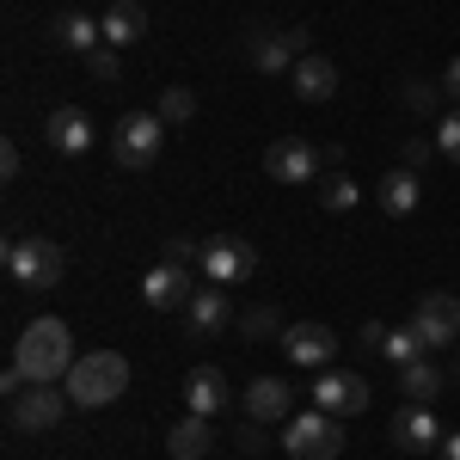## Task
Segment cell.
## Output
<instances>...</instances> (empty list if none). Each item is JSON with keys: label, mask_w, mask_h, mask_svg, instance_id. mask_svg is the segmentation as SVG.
<instances>
[{"label": "cell", "mask_w": 460, "mask_h": 460, "mask_svg": "<svg viewBox=\"0 0 460 460\" xmlns=\"http://www.w3.org/2000/svg\"><path fill=\"white\" fill-rule=\"evenodd\" d=\"M74 362H80L74 356V332H68V319H56V314L31 319L19 332V344H13V368L25 381H68Z\"/></svg>", "instance_id": "6da1fadb"}, {"label": "cell", "mask_w": 460, "mask_h": 460, "mask_svg": "<svg viewBox=\"0 0 460 460\" xmlns=\"http://www.w3.org/2000/svg\"><path fill=\"white\" fill-rule=\"evenodd\" d=\"M123 387H129L123 350H86L68 368V399L80 405V411H99V405H111V399H123Z\"/></svg>", "instance_id": "7a4b0ae2"}, {"label": "cell", "mask_w": 460, "mask_h": 460, "mask_svg": "<svg viewBox=\"0 0 460 460\" xmlns=\"http://www.w3.org/2000/svg\"><path fill=\"white\" fill-rule=\"evenodd\" d=\"M6 277L19 288H62L68 277V252L56 246V240H43V234H19V240H6Z\"/></svg>", "instance_id": "3957f363"}, {"label": "cell", "mask_w": 460, "mask_h": 460, "mask_svg": "<svg viewBox=\"0 0 460 460\" xmlns=\"http://www.w3.org/2000/svg\"><path fill=\"white\" fill-rule=\"evenodd\" d=\"M160 147H166V123H160V111H123V117H117V129H111V160H117L123 172L154 166Z\"/></svg>", "instance_id": "277c9868"}, {"label": "cell", "mask_w": 460, "mask_h": 460, "mask_svg": "<svg viewBox=\"0 0 460 460\" xmlns=\"http://www.w3.org/2000/svg\"><path fill=\"white\" fill-rule=\"evenodd\" d=\"M283 455L288 460H338L344 455V429H338V418L332 411H295L283 424Z\"/></svg>", "instance_id": "5b68a950"}, {"label": "cell", "mask_w": 460, "mask_h": 460, "mask_svg": "<svg viewBox=\"0 0 460 460\" xmlns=\"http://www.w3.org/2000/svg\"><path fill=\"white\" fill-rule=\"evenodd\" d=\"M68 405H74L68 387H56V381H31V387L6 405V418H13V429H25V436H43V429H56L62 418H68Z\"/></svg>", "instance_id": "8992f818"}, {"label": "cell", "mask_w": 460, "mask_h": 460, "mask_svg": "<svg viewBox=\"0 0 460 460\" xmlns=\"http://www.w3.org/2000/svg\"><path fill=\"white\" fill-rule=\"evenodd\" d=\"M252 270H258V252L240 240V234H215L203 240V283H252Z\"/></svg>", "instance_id": "52a82bcc"}, {"label": "cell", "mask_w": 460, "mask_h": 460, "mask_svg": "<svg viewBox=\"0 0 460 460\" xmlns=\"http://www.w3.org/2000/svg\"><path fill=\"white\" fill-rule=\"evenodd\" d=\"M246 56L258 74H295V62L307 56V25H295V31H252Z\"/></svg>", "instance_id": "ba28073f"}, {"label": "cell", "mask_w": 460, "mask_h": 460, "mask_svg": "<svg viewBox=\"0 0 460 460\" xmlns=\"http://www.w3.org/2000/svg\"><path fill=\"white\" fill-rule=\"evenodd\" d=\"M319 166H325V154L314 142H301V136H283V142L264 147V172L277 178V184H314Z\"/></svg>", "instance_id": "9c48e42d"}, {"label": "cell", "mask_w": 460, "mask_h": 460, "mask_svg": "<svg viewBox=\"0 0 460 460\" xmlns=\"http://www.w3.org/2000/svg\"><path fill=\"white\" fill-rule=\"evenodd\" d=\"M43 142H49V154H62V160H80L86 147L99 142V129H93V117L80 105H56L43 117Z\"/></svg>", "instance_id": "30bf717a"}, {"label": "cell", "mask_w": 460, "mask_h": 460, "mask_svg": "<svg viewBox=\"0 0 460 460\" xmlns=\"http://www.w3.org/2000/svg\"><path fill=\"white\" fill-rule=\"evenodd\" d=\"M314 405H319V411H332V418H356V411H368V381L350 375V368H319Z\"/></svg>", "instance_id": "8fae6325"}, {"label": "cell", "mask_w": 460, "mask_h": 460, "mask_svg": "<svg viewBox=\"0 0 460 460\" xmlns=\"http://www.w3.org/2000/svg\"><path fill=\"white\" fill-rule=\"evenodd\" d=\"M283 350H288L295 368H332V356H338V332L319 325V319H301V325H288V332H283Z\"/></svg>", "instance_id": "7c38bea8"}, {"label": "cell", "mask_w": 460, "mask_h": 460, "mask_svg": "<svg viewBox=\"0 0 460 460\" xmlns=\"http://www.w3.org/2000/svg\"><path fill=\"white\" fill-rule=\"evenodd\" d=\"M190 295H197V288H190V270H184V264H166V258H160V264L142 277V301L154 307V314H184Z\"/></svg>", "instance_id": "4fadbf2b"}, {"label": "cell", "mask_w": 460, "mask_h": 460, "mask_svg": "<svg viewBox=\"0 0 460 460\" xmlns=\"http://www.w3.org/2000/svg\"><path fill=\"white\" fill-rule=\"evenodd\" d=\"M227 405H234L227 375H221L215 362H197V368L184 375V411H197V418H221Z\"/></svg>", "instance_id": "5bb4252c"}, {"label": "cell", "mask_w": 460, "mask_h": 460, "mask_svg": "<svg viewBox=\"0 0 460 460\" xmlns=\"http://www.w3.org/2000/svg\"><path fill=\"white\" fill-rule=\"evenodd\" d=\"M387 436H393L399 455H429V448H442V424H436L429 405H405V411H393Z\"/></svg>", "instance_id": "9a60e30c"}, {"label": "cell", "mask_w": 460, "mask_h": 460, "mask_svg": "<svg viewBox=\"0 0 460 460\" xmlns=\"http://www.w3.org/2000/svg\"><path fill=\"white\" fill-rule=\"evenodd\" d=\"M411 325H418V338H424L429 350L460 344V301H455V295H424L418 314H411Z\"/></svg>", "instance_id": "2e32d148"}, {"label": "cell", "mask_w": 460, "mask_h": 460, "mask_svg": "<svg viewBox=\"0 0 460 460\" xmlns=\"http://www.w3.org/2000/svg\"><path fill=\"white\" fill-rule=\"evenodd\" d=\"M184 319H190V338H221L227 325H240V319H234V301H227V288H221V283L197 288L190 307H184Z\"/></svg>", "instance_id": "e0dca14e"}, {"label": "cell", "mask_w": 460, "mask_h": 460, "mask_svg": "<svg viewBox=\"0 0 460 460\" xmlns=\"http://www.w3.org/2000/svg\"><path fill=\"white\" fill-rule=\"evenodd\" d=\"M288 405H295V393H288L283 375H258V381H246V418L252 424H288Z\"/></svg>", "instance_id": "ac0fdd59"}, {"label": "cell", "mask_w": 460, "mask_h": 460, "mask_svg": "<svg viewBox=\"0 0 460 460\" xmlns=\"http://www.w3.org/2000/svg\"><path fill=\"white\" fill-rule=\"evenodd\" d=\"M288 86H295V99H307V105H325V99H338V68H332V56H301L295 74H288Z\"/></svg>", "instance_id": "d6986e66"}, {"label": "cell", "mask_w": 460, "mask_h": 460, "mask_svg": "<svg viewBox=\"0 0 460 460\" xmlns=\"http://www.w3.org/2000/svg\"><path fill=\"white\" fill-rule=\"evenodd\" d=\"M99 25H105L111 49H136V43L147 37V6H142V0H111Z\"/></svg>", "instance_id": "ffe728a7"}, {"label": "cell", "mask_w": 460, "mask_h": 460, "mask_svg": "<svg viewBox=\"0 0 460 460\" xmlns=\"http://www.w3.org/2000/svg\"><path fill=\"white\" fill-rule=\"evenodd\" d=\"M418 197H424L418 166H393V172H381V215L405 221V215H418Z\"/></svg>", "instance_id": "44dd1931"}, {"label": "cell", "mask_w": 460, "mask_h": 460, "mask_svg": "<svg viewBox=\"0 0 460 460\" xmlns=\"http://www.w3.org/2000/svg\"><path fill=\"white\" fill-rule=\"evenodd\" d=\"M49 37H56L68 56H93V49L105 43V25H99L93 13H62V19L49 25Z\"/></svg>", "instance_id": "7402d4cb"}, {"label": "cell", "mask_w": 460, "mask_h": 460, "mask_svg": "<svg viewBox=\"0 0 460 460\" xmlns=\"http://www.w3.org/2000/svg\"><path fill=\"white\" fill-rule=\"evenodd\" d=\"M209 442H215V429H209V418H197V411L178 418V424L166 429V455H172V460H203V455H209Z\"/></svg>", "instance_id": "603a6c76"}, {"label": "cell", "mask_w": 460, "mask_h": 460, "mask_svg": "<svg viewBox=\"0 0 460 460\" xmlns=\"http://www.w3.org/2000/svg\"><path fill=\"white\" fill-rule=\"evenodd\" d=\"M399 387H405L411 405H436V393L448 387V375H442L429 356H418V362H405V368H399Z\"/></svg>", "instance_id": "cb8c5ba5"}, {"label": "cell", "mask_w": 460, "mask_h": 460, "mask_svg": "<svg viewBox=\"0 0 460 460\" xmlns=\"http://www.w3.org/2000/svg\"><path fill=\"white\" fill-rule=\"evenodd\" d=\"M381 356H387L393 368H405V362L429 356V344L418 338V325H387V344H381Z\"/></svg>", "instance_id": "d4e9b609"}, {"label": "cell", "mask_w": 460, "mask_h": 460, "mask_svg": "<svg viewBox=\"0 0 460 460\" xmlns=\"http://www.w3.org/2000/svg\"><path fill=\"white\" fill-rule=\"evenodd\" d=\"M154 111H160V123H190V117H197V93H190V86H166Z\"/></svg>", "instance_id": "484cf974"}, {"label": "cell", "mask_w": 460, "mask_h": 460, "mask_svg": "<svg viewBox=\"0 0 460 460\" xmlns=\"http://www.w3.org/2000/svg\"><path fill=\"white\" fill-rule=\"evenodd\" d=\"M356 197H362V190H356V178H344V172H332V184H319V203H325V209H356Z\"/></svg>", "instance_id": "4316f807"}, {"label": "cell", "mask_w": 460, "mask_h": 460, "mask_svg": "<svg viewBox=\"0 0 460 460\" xmlns=\"http://www.w3.org/2000/svg\"><path fill=\"white\" fill-rule=\"evenodd\" d=\"M436 147H442V154H448V160H455V166H460V105L448 111L442 123H436Z\"/></svg>", "instance_id": "83f0119b"}, {"label": "cell", "mask_w": 460, "mask_h": 460, "mask_svg": "<svg viewBox=\"0 0 460 460\" xmlns=\"http://www.w3.org/2000/svg\"><path fill=\"white\" fill-rule=\"evenodd\" d=\"M160 258L190 270V264H203V246H197V240H166V246H160Z\"/></svg>", "instance_id": "f1b7e54d"}, {"label": "cell", "mask_w": 460, "mask_h": 460, "mask_svg": "<svg viewBox=\"0 0 460 460\" xmlns=\"http://www.w3.org/2000/svg\"><path fill=\"white\" fill-rule=\"evenodd\" d=\"M86 74H99V80H117V74H123V62H117V49H111V43H99V49L86 56Z\"/></svg>", "instance_id": "f546056e"}, {"label": "cell", "mask_w": 460, "mask_h": 460, "mask_svg": "<svg viewBox=\"0 0 460 460\" xmlns=\"http://www.w3.org/2000/svg\"><path fill=\"white\" fill-rule=\"evenodd\" d=\"M240 332H246V338H270V332H277V314H270V307H252V314H240Z\"/></svg>", "instance_id": "4dcf8cb0"}, {"label": "cell", "mask_w": 460, "mask_h": 460, "mask_svg": "<svg viewBox=\"0 0 460 460\" xmlns=\"http://www.w3.org/2000/svg\"><path fill=\"white\" fill-rule=\"evenodd\" d=\"M405 105H411V111H436V86H424V80H405Z\"/></svg>", "instance_id": "1f68e13d"}, {"label": "cell", "mask_w": 460, "mask_h": 460, "mask_svg": "<svg viewBox=\"0 0 460 460\" xmlns=\"http://www.w3.org/2000/svg\"><path fill=\"white\" fill-rule=\"evenodd\" d=\"M19 166H25V160H19V142H0V178L13 184V178H19Z\"/></svg>", "instance_id": "d6a6232c"}, {"label": "cell", "mask_w": 460, "mask_h": 460, "mask_svg": "<svg viewBox=\"0 0 460 460\" xmlns=\"http://www.w3.org/2000/svg\"><path fill=\"white\" fill-rule=\"evenodd\" d=\"M381 344H387V325H381V319H368V325H362V350L381 356Z\"/></svg>", "instance_id": "836d02e7"}, {"label": "cell", "mask_w": 460, "mask_h": 460, "mask_svg": "<svg viewBox=\"0 0 460 460\" xmlns=\"http://www.w3.org/2000/svg\"><path fill=\"white\" fill-rule=\"evenodd\" d=\"M442 93H448V99H455V105H460V56H455V62H448V74H442Z\"/></svg>", "instance_id": "e575fe53"}, {"label": "cell", "mask_w": 460, "mask_h": 460, "mask_svg": "<svg viewBox=\"0 0 460 460\" xmlns=\"http://www.w3.org/2000/svg\"><path fill=\"white\" fill-rule=\"evenodd\" d=\"M436 460H460V429H448V436H442V448H436Z\"/></svg>", "instance_id": "d590c367"}]
</instances>
